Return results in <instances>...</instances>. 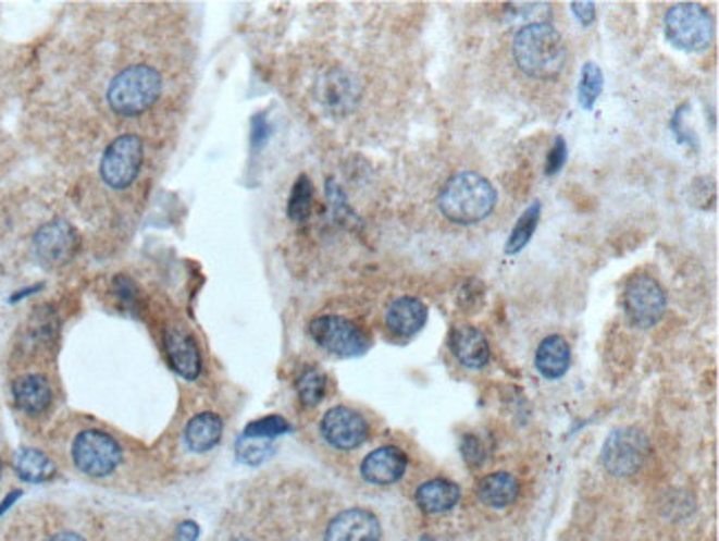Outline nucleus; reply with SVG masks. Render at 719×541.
Returning a JSON list of instances; mask_svg holds the SVG:
<instances>
[{
	"mask_svg": "<svg viewBox=\"0 0 719 541\" xmlns=\"http://www.w3.org/2000/svg\"><path fill=\"white\" fill-rule=\"evenodd\" d=\"M511 53L522 74L538 81L556 78L567 63V45L549 23H530L520 27L511 42Z\"/></svg>",
	"mask_w": 719,
	"mask_h": 541,
	"instance_id": "f257e3e1",
	"label": "nucleus"
},
{
	"mask_svg": "<svg viewBox=\"0 0 719 541\" xmlns=\"http://www.w3.org/2000/svg\"><path fill=\"white\" fill-rule=\"evenodd\" d=\"M496 189L476 171L454 173L438 196L441 213L454 224L483 222L496 207Z\"/></svg>",
	"mask_w": 719,
	"mask_h": 541,
	"instance_id": "f03ea898",
	"label": "nucleus"
},
{
	"mask_svg": "<svg viewBox=\"0 0 719 541\" xmlns=\"http://www.w3.org/2000/svg\"><path fill=\"white\" fill-rule=\"evenodd\" d=\"M162 78L149 65H134L120 72L107 91V100L117 115L134 118L145 113L160 98Z\"/></svg>",
	"mask_w": 719,
	"mask_h": 541,
	"instance_id": "7ed1b4c3",
	"label": "nucleus"
},
{
	"mask_svg": "<svg viewBox=\"0 0 719 541\" xmlns=\"http://www.w3.org/2000/svg\"><path fill=\"white\" fill-rule=\"evenodd\" d=\"M665 34L682 51H704L712 42V19L697 3H678L665 16Z\"/></svg>",
	"mask_w": 719,
	"mask_h": 541,
	"instance_id": "20e7f679",
	"label": "nucleus"
},
{
	"mask_svg": "<svg viewBox=\"0 0 719 541\" xmlns=\"http://www.w3.org/2000/svg\"><path fill=\"white\" fill-rule=\"evenodd\" d=\"M308 331L317 346L337 357H359L372 344L370 335L357 322L342 316L314 318Z\"/></svg>",
	"mask_w": 719,
	"mask_h": 541,
	"instance_id": "39448f33",
	"label": "nucleus"
},
{
	"mask_svg": "<svg viewBox=\"0 0 719 541\" xmlns=\"http://www.w3.org/2000/svg\"><path fill=\"white\" fill-rule=\"evenodd\" d=\"M624 313L637 329L656 327L667 311V293L650 275H633L624 286Z\"/></svg>",
	"mask_w": 719,
	"mask_h": 541,
	"instance_id": "423d86ee",
	"label": "nucleus"
},
{
	"mask_svg": "<svg viewBox=\"0 0 719 541\" xmlns=\"http://www.w3.org/2000/svg\"><path fill=\"white\" fill-rule=\"evenodd\" d=\"M648 453L650 444L646 435L633 427H624L607 438L600 459L611 475L631 477L644 466Z\"/></svg>",
	"mask_w": 719,
	"mask_h": 541,
	"instance_id": "0eeeda50",
	"label": "nucleus"
},
{
	"mask_svg": "<svg viewBox=\"0 0 719 541\" xmlns=\"http://www.w3.org/2000/svg\"><path fill=\"white\" fill-rule=\"evenodd\" d=\"M74 464L80 472L89 477H107L122 462L120 444L102 431H83L72 446Z\"/></svg>",
	"mask_w": 719,
	"mask_h": 541,
	"instance_id": "6e6552de",
	"label": "nucleus"
},
{
	"mask_svg": "<svg viewBox=\"0 0 719 541\" xmlns=\"http://www.w3.org/2000/svg\"><path fill=\"white\" fill-rule=\"evenodd\" d=\"M142 164V140L136 134L115 138L100 162V175L111 189H126L134 183Z\"/></svg>",
	"mask_w": 719,
	"mask_h": 541,
	"instance_id": "1a4fd4ad",
	"label": "nucleus"
},
{
	"mask_svg": "<svg viewBox=\"0 0 719 541\" xmlns=\"http://www.w3.org/2000/svg\"><path fill=\"white\" fill-rule=\"evenodd\" d=\"M321 435L339 451H355L368 440L370 427L361 413L348 406H335L321 419Z\"/></svg>",
	"mask_w": 719,
	"mask_h": 541,
	"instance_id": "9d476101",
	"label": "nucleus"
},
{
	"mask_svg": "<svg viewBox=\"0 0 719 541\" xmlns=\"http://www.w3.org/2000/svg\"><path fill=\"white\" fill-rule=\"evenodd\" d=\"M76 249H78V233L64 220L47 222L34 235V251L45 265L55 267L67 262L76 254Z\"/></svg>",
	"mask_w": 719,
	"mask_h": 541,
	"instance_id": "9b49d317",
	"label": "nucleus"
},
{
	"mask_svg": "<svg viewBox=\"0 0 719 541\" xmlns=\"http://www.w3.org/2000/svg\"><path fill=\"white\" fill-rule=\"evenodd\" d=\"M325 541H381L379 517L365 508H348L328 524Z\"/></svg>",
	"mask_w": 719,
	"mask_h": 541,
	"instance_id": "f8f14e48",
	"label": "nucleus"
},
{
	"mask_svg": "<svg viewBox=\"0 0 719 541\" xmlns=\"http://www.w3.org/2000/svg\"><path fill=\"white\" fill-rule=\"evenodd\" d=\"M406 470H408V457L399 446H381L372 451L361 464L363 479L374 487L397 484L406 475Z\"/></svg>",
	"mask_w": 719,
	"mask_h": 541,
	"instance_id": "ddd939ff",
	"label": "nucleus"
},
{
	"mask_svg": "<svg viewBox=\"0 0 719 541\" xmlns=\"http://www.w3.org/2000/svg\"><path fill=\"white\" fill-rule=\"evenodd\" d=\"M449 351L468 369H483L489 365V342L485 333L472 324H459L449 333Z\"/></svg>",
	"mask_w": 719,
	"mask_h": 541,
	"instance_id": "4468645a",
	"label": "nucleus"
},
{
	"mask_svg": "<svg viewBox=\"0 0 719 541\" xmlns=\"http://www.w3.org/2000/svg\"><path fill=\"white\" fill-rule=\"evenodd\" d=\"M166 351L171 367L184 378V380H198L202 373V355L198 348V342L193 340L190 333L182 329H169L166 331Z\"/></svg>",
	"mask_w": 719,
	"mask_h": 541,
	"instance_id": "2eb2a0df",
	"label": "nucleus"
},
{
	"mask_svg": "<svg viewBox=\"0 0 719 541\" xmlns=\"http://www.w3.org/2000/svg\"><path fill=\"white\" fill-rule=\"evenodd\" d=\"M427 322V307L419 297H399L387 307L385 324L399 337L417 335Z\"/></svg>",
	"mask_w": 719,
	"mask_h": 541,
	"instance_id": "dca6fc26",
	"label": "nucleus"
},
{
	"mask_svg": "<svg viewBox=\"0 0 719 541\" xmlns=\"http://www.w3.org/2000/svg\"><path fill=\"white\" fill-rule=\"evenodd\" d=\"M417 504L423 513L430 515H443L449 513L456 504L461 502V487L451 482V479H430L417 489Z\"/></svg>",
	"mask_w": 719,
	"mask_h": 541,
	"instance_id": "f3484780",
	"label": "nucleus"
},
{
	"mask_svg": "<svg viewBox=\"0 0 719 541\" xmlns=\"http://www.w3.org/2000/svg\"><path fill=\"white\" fill-rule=\"evenodd\" d=\"M571 346L562 335H549L536 351V369L545 380H558L569 371Z\"/></svg>",
	"mask_w": 719,
	"mask_h": 541,
	"instance_id": "a211bd4d",
	"label": "nucleus"
},
{
	"mask_svg": "<svg viewBox=\"0 0 719 541\" xmlns=\"http://www.w3.org/2000/svg\"><path fill=\"white\" fill-rule=\"evenodd\" d=\"M222 431H224V422L220 415L200 413L186 425L184 440L193 453H209L222 440Z\"/></svg>",
	"mask_w": 719,
	"mask_h": 541,
	"instance_id": "6ab92c4d",
	"label": "nucleus"
},
{
	"mask_svg": "<svg viewBox=\"0 0 719 541\" xmlns=\"http://www.w3.org/2000/svg\"><path fill=\"white\" fill-rule=\"evenodd\" d=\"M476 495L489 508H507L518 497V479L511 472H489L479 482Z\"/></svg>",
	"mask_w": 719,
	"mask_h": 541,
	"instance_id": "aec40b11",
	"label": "nucleus"
},
{
	"mask_svg": "<svg viewBox=\"0 0 719 541\" xmlns=\"http://www.w3.org/2000/svg\"><path fill=\"white\" fill-rule=\"evenodd\" d=\"M14 391V399L18 404L21 410L29 413V415H40L49 408L51 404V386L42 376H25L18 378L12 386Z\"/></svg>",
	"mask_w": 719,
	"mask_h": 541,
	"instance_id": "412c9836",
	"label": "nucleus"
},
{
	"mask_svg": "<svg viewBox=\"0 0 719 541\" xmlns=\"http://www.w3.org/2000/svg\"><path fill=\"white\" fill-rule=\"evenodd\" d=\"M14 468L21 479H25V482H32V484L47 482V479H51L55 475L53 462L36 448L18 451L16 459H14Z\"/></svg>",
	"mask_w": 719,
	"mask_h": 541,
	"instance_id": "4be33fe9",
	"label": "nucleus"
},
{
	"mask_svg": "<svg viewBox=\"0 0 719 541\" xmlns=\"http://www.w3.org/2000/svg\"><path fill=\"white\" fill-rule=\"evenodd\" d=\"M538 222H541V202H534L530 209H525V213L518 218L513 231L509 233V239L505 245V254L513 256V254H520L522 249H525L530 245V239H532Z\"/></svg>",
	"mask_w": 719,
	"mask_h": 541,
	"instance_id": "5701e85b",
	"label": "nucleus"
},
{
	"mask_svg": "<svg viewBox=\"0 0 719 541\" xmlns=\"http://www.w3.org/2000/svg\"><path fill=\"white\" fill-rule=\"evenodd\" d=\"M605 87V76L603 70L596 63H584L582 74H580V85H578V100L582 109H594L596 100L600 98Z\"/></svg>",
	"mask_w": 719,
	"mask_h": 541,
	"instance_id": "b1692460",
	"label": "nucleus"
},
{
	"mask_svg": "<svg viewBox=\"0 0 719 541\" xmlns=\"http://www.w3.org/2000/svg\"><path fill=\"white\" fill-rule=\"evenodd\" d=\"M325 391H328V378L314 367L306 369L297 380V393L303 406H317L325 397Z\"/></svg>",
	"mask_w": 719,
	"mask_h": 541,
	"instance_id": "393cba45",
	"label": "nucleus"
},
{
	"mask_svg": "<svg viewBox=\"0 0 719 541\" xmlns=\"http://www.w3.org/2000/svg\"><path fill=\"white\" fill-rule=\"evenodd\" d=\"M290 431H293V427L286 422L284 417L269 415V417H261V419H255V422H250L244 429V438L246 440H273V438L286 435Z\"/></svg>",
	"mask_w": 719,
	"mask_h": 541,
	"instance_id": "a878e982",
	"label": "nucleus"
},
{
	"mask_svg": "<svg viewBox=\"0 0 719 541\" xmlns=\"http://www.w3.org/2000/svg\"><path fill=\"white\" fill-rule=\"evenodd\" d=\"M312 211V183L308 175H299L288 200V216L295 222H306Z\"/></svg>",
	"mask_w": 719,
	"mask_h": 541,
	"instance_id": "bb28decb",
	"label": "nucleus"
},
{
	"mask_svg": "<svg viewBox=\"0 0 719 541\" xmlns=\"http://www.w3.org/2000/svg\"><path fill=\"white\" fill-rule=\"evenodd\" d=\"M461 455L470 468H481L485 462V446L474 433H468L461 440Z\"/></svg>",
	"mask_w": 719,
	"mask_h": 541,
	"instance_id": "cd10ccee",
	"label": "nucleus"
},
{
	"mask_svg": "<svg viewBox=\"0 0 719 541\" xmlns=\"http://www.w3.org/2000/svg\"><path fill=\"white\" fill-rule=\"evenodd\" d=\"M567 162V143H565V138H556L554 140V147L549 149V156H547V164H545V173L547 175H556L560 169H562V164Z\"/></svg>",
	"mask_w": 719,
	"mask_h": 541,
	"instance_id": "c85d7f7f",
	"label": "nucleus"
},
{
	"mask_svg": "<svg viewBox=\"0 0 719 541\" xmlns=\"http://www.w3.org/2000/svg\"><path fill=\"white\" fill-rule=\"evenodd\" d=\"M244 442H248V446L246 448L239 446V459L246 462V464L264 462L273 451V446H257V444H252V440H246V438H244Z\"/></svg>",
	"mask_w": 719,
	"mask_h": 541,
	"instance_id": "c756f323",
	"label": "nucleus"
},
{
	"mask_svg": "<svg viewBox=\"0 0 719 541\" xmlns=\"http://www.w3.org/2000/svg\"><path fill=\"white\" fill-rule=\"evenodd\" d=\"M573 16L580 21V25L590 27L596 21V5L594 3H571Z\"/></svg>",
	"mask_w": 719,
	"mask_h": 541,
	"instance_id": "7c9ffc66",
	"label": "nucleus"
},
{
	"mask_svg": "<svg viewBox=\"0 0 719 541\" xmlns=\"http://www.w3.org/2000/svg\"><path fill=\"white\" fill-rule=\"evenodd\" d=\"M198 526H195L193 521H184L182 526H179V532H177V537H179V541H195V539H198Z\"/></svg>",
	"mask_w": 719,
	"mask_h": 541,
	"instance_id": "2f4dec72",
	"label": "nucleus"
},
{
	"mask_svg": "<svg viewBox=\"0 0 719 541\" xmlns=\"http://www.w3.org/2000/svg\"><path fill=\"white\" fill-rule=\"evenodd\" d=\"M47 541H85V539L80 534H76V532H58V534L49 537Z\"/></svg>",
	"mask_w": 719,
	"mask_h": 541,
	"instance_id": "473e14b6",
	"label": "nucleus"
},
{
	"mask_svg": "<svg viewBox=\"0 0 719 541\" xmlns=\"http://www.w3.org/2000/svg\"><path fill=\"white\" fill-rule=\"evenodd\" d=\"M0 475H3V462H0Z\"/></svg>",
	"mask_w": 719,
	"mask_h": 541,
	"instance_id": "72a5a7b5",
	"label": "nucleus"
},
{
	"mask_svg": "<svg viewBox=\"0 0 719 541\" xmlns=\"http://www.w3.org/2000/svg\"><path fill=\"white\" fill-rule=\"evenodd\" d=\"M423 541H434V539H430V537H423Z\"/></svg>",
	"mask_w": 719,
	"mask_h": 541,
	"instance_id": "f704fd0d",
	"label": "nucleus"
},
{
	"mask_svg": "<svg viewBox=\"0 0 719 541\" xmlns=\"http://www.w3.org/2000/svg\"><path fill=\"white\" fill-rule=\"evenodd\" d=\"M235 541H244V539H235Z\"/></svg>",
	"mask_w": 719,
	"mask_h": 541,
	"instance_id": "c9c22d12",
	"label": "nucleus"
}]
</instances>
